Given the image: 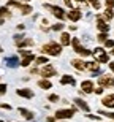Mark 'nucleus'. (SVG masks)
<instances>
[{"instance_id":"26","label":"nucleus","mask_w":114,"mask_h":122,"mask_svg":"<svg viewBox=\"0 0 114 122\" xmlns=\"http://www.w3.org/2000/svg\"><path fill=\"white\" fill-rule=\"evenodd\" d=\"M16 45H18L19 48H24V46H32L33 45V40H30V38H29V40H21V41H18Z\"/></svg>"},{"instance_id":"15","label":"nucleus","mask_w":114,"mask_h":122,"mask_svg":"<svg viewBox=\"0 0 114 122\" xmlns=\"http://www.w3.org/2000/svg\"><path fill=\"white\" fill-rule=\"evenodd\" d=\"M97 29H98L100 32H108V30H109V25L103 21V18H101V16H98V21H97Z\"/></svg>"},{"instance_id":"3","label":"nucleus","mask_w":114,"mask_h":122,"mask_svg":"<svg viewBox=\"0 0 114 122\" xmlns=\"http://www.w3.org/2000/svg\"><path fill=\"white\" fill-rule=\"evenodd\" d=\"M71 45H73L74 51H76L79 56H90L92 54V51H89L87 48H84V46H81V41L78 40V38H73V40H71Z\"/></svg>"},{"instance_id":"23","label":"nucleus","mask_w":114,"mask_h":122,"mask_svg":"<svg viewBox=\"0 0 114 122\" xmlns=\"http://www.w3.org/2000/svg\"><path fill=\"white\" fill-rule=\"evenodd\" d=\"M101 18H105L106 21H111V19L114 18V11H113V8H106L105 10V13H103V16Z\"/></svg>"},{"instance_id":"21","label":"nucleus","mask_w":114,"mask_h":122,"mask_svg":"<svg viewBox=\"0 0 114 122\" xmlns=\"http://www.w3.org/2000/svg\"><path fill=\"white\" fill-rule=\"evenodd\" d=\"M87 70H90V71H94V73L98 71V70H100V63L97 62V60L95 62H87Z\"/></svg>"},{"instance_id":"35","label":"nucleus","mask_w":114,"mask_h":122,"mask_svg":"<svg viewBox=\"0 0 114 122\" xmlns=\"http://www.w3.org/2000/svg\"><path fill=\"white\" fill-rule=\"evenodd\" d=\"M6 92V84H0V95H3Z\"/></svg>"},{"instance_id":"17","label":"nucleus","mask_w":114,"mask_h":122,"mask_svg":"<svg viewBox=\"0 0 114 122\" xmlns=\"http://www.w3.org/2000/svg\"><path fill=\"white\" fill-rule=\"evenodd\" d=\"M60 84H71V86H74L76 84V81H74V78L73 76H70V75H65V76L60 78Z\"/></svg>"},{"instance_id":"33","label":"nucleus","mask_w":114,"mask_h":122,"mask_svg":"<svg viewBox=\"0 0 114 122\" xmlns=\"http://www.w3.org/2000/svg\"><path fill=\"white\" fill-rule=\"evenodd\" d=\"M105 46H106V48H114V40H106Z\"/></svg>"},{"instance_id":"7","label":"nucleus","mask_w":114,"mask_h":122,"mask_svg":"<svg viewBox=\"0 0 114 122\" xmlns=\"http://www.w3.org/2000/svg\"><path fill=\"white\" fill-rule=\"evenodd\" d=\"M45 6L49 10V11L54 14L57 19H60V21H62V19H65V11L60 8V6H55V5H54V6H52V5H45Z\"/></svg>"},{"instance_id":"22","label":"nucleus","mask_w":114,"mask_h":122,"mask_svg":"<svg viewBox=\"0 0 114 122\" xmlns=\"http://www.w3.org/2000/svg\"><path fill=\"white\" fill-rule=\"evenodd\" d=\"M6 65H8V67H18V65H19L18 57H16V56H13V57H8V59H6Z\"/></svg>"},{"instance_id":"9","label":"nucleus","mask_w":114,"mask_h":122,"mask_svg":"<svg viewBox=\"0 0 114 122\" xmlns=\"http://www.w3.org/2000/svg\"><path fill=\"white\" fill-rule=\"evenodd\" d=\"M40 75L48 79V78H51V76H54V75H55V68L52 67V65H45V67L40 70Z\"/></svg>"},{"instance_id":"31","label":"nucleus","mask_w":114,"mask_h":122,"mask_svg":"<svg viewBox=\"0 0 114 122\" xmlns=\"http://www.w3.org/2000/svg\"><path fill=\"white\" fill-rule=\"evenodd\" d=\"M48 100H49V102H52V103H55V102L59 100V95H55V94H51L49 97H48Z\"/></svg>"},{"instance_id":"19","label":"nucleus","mask_w":114,"mask_h":122,"mask_svg":"<svg viewBox=\"0 0 114 122\" xmlns=\"http://www.w3.org/2000/svg\"><path fill=\"white\" fill-rule=\"evenodd\" d=\"M18 111L21 113V116H24L27 121H32L33 119V113L32 111H29V109H25V108H18Z\"/></svg>"},{"instance_id":"10","label":"nucleus","mask_w":114,"mask_h":122,"mask_svg":"<svg viewBox=\"0 0 114 122\" xmlns=\"http://www.w3.org/2000/svg\"><path fill=\"white\" fill-rule=\"evenodd\" d=\"M71 65H73L76 70H79V71H84V70H87V62H84V60L73 59V60H71Z\"/></svg>"},{"instance_id":"6","label":"nucleus","mask_w":114,"mask_h":122,"mask_svg":"<svg viewBox=\"0 0 114 122\" xmlns=\"http://www.w3.org/2000/svg\"><path fill=\"white\" fill-rule=\"evenodd\" d=\"M98 84H100V87H113L114 86V78L109 76V75H103V76L98 78Z\"/></svg>"},{"instance_id":"38","label":"nucleus","mask_w":114,"mask_h":122,"mask_svg":"<svg viewBox=\"0 0 114 122\" xmlns=\"http://www.w3.org/2000/svg\"><path fill=\"white\" fill-rule=\"evenodd\" d=\"M97 94H103V87H98V89H95Z\"/></svg>"},{"instance_id":"1","label":"nucleus","mask_w":114,"mask_h":122,"mask_svg":"<svg viewBox=\"0 0 114 122\" xmlns=\"http://www.w3.org/2000/svg\"><path fill=\"white\" fill-rule=\"evenodd\" d=\"M41 51L48 56H54L55 57V56H60V52H62V45L51 41V43H46V45L41 48Z\"/></svg>"},{"instance_id":"42","label":"nucleus","mask_w":114,"mask_h":122,"mask_svg":"<svg viewBox=\"0 0 114 122\" xmlns=\"http://www.w3.org/2000/svg\"><path fill=\"white\" fill-rule=\"evenodd\" d=\"M24 2H29V0H24Z\"/></svg>"},{"instance_id":"14","label":"nucleus","mask_w":114,"mask_h":122,"mask_svg":"<svg viewBox=\"0 0 114 122\" xmlns=\"http://www.w3.org/2000/svg\"><path fill=\"white\" fill-rule=\"evenodd\" d=\"M74 105H76L78 108H81L82 111H86V113H89V111H90V106H89V105H87L82 98H76V100H74Z\"/></svg>"},{"instance_id":"30","label":"nucleus","mask_w":114,"mask_h":122,"mask_svg":"<svg viewBox=\"0 0 114 122\" xmlns=\"http://www.w3.org/2000/svg\"><path fill=\"white\" fill-rule=\"evenodd\" d=\"M98 114H101V116H106V117H109V119H113V121H114V113H106V111H100Z\"/></svg>"},{"instance_id":"32","label":"nucleus","mask_w":114,"mask_h":122,"mask_svg":"<svg viewBox=\"0 0 114 122\" xmlns=\"http://www.w3.org/2000/svg\"><path fill=\"white\" fill-rule=\"evenodd\" d=\"M62 29H64V24H54V25H52V30H57V32H60L62 30Z\"/></svg>"},{"instance_id":"37","label":"nucleus","mask_w":114,"mask_h":122,"mask_svg":"<svg viewBox=\"0 0 114 122\" xmlns=\"http://www.w3.org/2000/svg\"><path fill=\"white\" fill-rule=\"evenodd\" d=\"M0 108H3V109H11V106H10V105H2V103H0Z\"/></svg>"},{"instance_id":"43","label":"nucleus","mask_w":114,"mask_h":122,"mask_svg":"<svg viewBox=\"0 0 114 122\" xmlns=\"http://www.w3.org/2000/svg\"><path fill=\"white\" fill-rule=\"evenodd\" d=\"M0 51H2V48H0Z\"/></svg>"},{"instance_id":"4","label":"nucleus","mask_w":114,"mask_h":122,"mask_svg":"<svg viewBox=\"0 0 114 122\" xmlns=\"http://www.w3.org/2000/svg\"><path fill=\"white\" fill-rule=\"evenodd\" d=\"M8 6L19 8L21 11H22V14H30V13H32V6H30V5H22V3H19V2H14V0H10Z\"/></svg>"},{"instance_id":"16","label":"nucleus","mask_w":114,"mask_h":122,"mask_svg":"<svg viewBox=\"0 0 114 122\" xmlns=\"http://www.w3.org/2000/svg\"><path fill=\"white\" fill-rule=\"evenodd\" d=\"M71 43V36L67 33V32H62V35H60V45L62 46H68Z\"/></svg>"},{"instance_id":"12","label":"nucleus","mask_w":114,"mask_h":122,"mask_svg":"<svg viewBox=\"0 0 114 122\" xmlns=\"http://www.w3.org/2000/svg\"><path fill=\"white\" fill-rule=\"evenodd\" d=\"M101 103L106 108H114V94H109V95H106V97H103Z\"/></svg>"},{"instance_id":"40","label":"nucleus","mask_w":114,"mask_h":122,"mask_svg":"<svg viewBox=\"0 0 114 122\" xmlns=\"http://www.w3.org/2000/svg\"><path fill=\"white\" fill-rule=\"evenodd\" d=\"M109 68H111V70L114 71V62H109Z\"/></svg>"},{"instance_id":"29","label":"nucleus","mask_w":114,"mask_h":122,"mask_svg":"<svg viewBox=\"0 0 114 122\" xmlns=\"http://www.w3.org/2000/svg\"><path fill=\"white\" fill-rule=\"evenodd\" d=\"M35 62H37L38 65H40V63H48V57H43V56H41V57H37Z\"/></svg>"},{"instance_id":"2","label":"nucleus","mask_w":114,"mask_h":122,"mask_svg":"<svg viewBox=\"0 0 114 122\" xmlns=\"http://www.w3.org/2000/svg\"><path fill=\"white\" fill-rule=\"evenodd\" d=\"M92 56H94V59H95L97 62H100V63L108 62V52H106L103 48H95V49L92 51Z\"/></svg>"},{"instance_id":"34","label":"nucleus","mask_w":114,"mask_h":122,"mask_svg":"<svg viewBox=\"0 0 114 122\" xmlns=\"http://www.w3.org/2000/svg\"><path fill=\"white\" fill-rule=\"evenodd\" d=\"M106 8H114V0H105Z\"/></svg>"},{"instance_id":"36","label":"nucleus","mask_w":114,"mask_h":122,"mask_svg":"<svg viewBox=\"0 0 114 122\" xmlns=\"http://www.w3.org/2000/svg\"><path fill=\"white\" fill-rule=\"evenodd\" d=\"M21 54L24 56V57H27L29 54H32V52H30V51H21Z\"/></svg>"},{"instance_id":"5","label":"nucleus","mask_w":114,"mask_h":122,"mask_svg":"<svg viewBox=\"0 0 114 122\" xmlns=\"http://www.w3.org/2000/svg\"><path fill=\"white\" fill-rule=\"evenodd\" d=\"M76 113V109H59V111H55V117L57 119H71Z\"/></svg>"},{"instance_id":"41","label":"nucleus","mask_w":114,"mask_h":122,"mask_svg":"<svg viewBox=\"0 0 114 122\" xmlns=\"http://www.w3.org/2000/svg\"><path fill=\"white\" fill-rule=\"evenodd\" d=\"M111 54H114V48H113V51H111Z\"/></svg>"},{"instance_id":"18","label":"nucleus","mask_w":114,"mask_h":122,"mask_svg":"<svg viewBox=\"0 0 114 122\" xmlns=\"http://www.w3.org/2000/svg\"><path fill=\"white\" fill-rule=\"evenodd\" d=\"M16 94L21 95V97H25V98H32L33 97V92L30 91V89H18Z\"/></svg>"},{"instance_id":"20","label":"nucleus","mask_w":114,"mask_h":122,"mask_svg":"<svg viewBox=\"0 0 114 122\" xmlns=\"http://www.w3.org/2000/svg\"><path fill=\"white\" fill-rule=\"evenodd\" d=\"M38 86L46 91V89H51V87H52V82H51L49 79H40V81H38Z\"/></svg>"},{"instance_id":"11","label":"nucleus","mask_w":114,"mask_h":122,"mask_svg":"<svg viewBox=\"0 0 114 122\" xmlns=\"http://www.w3.org/2000/svg\"><path fill=\"white\" fill-rule=\"evenodd\" d=\"M82 16V13L79 11V10H71L70 13H67V18L70 19V21H73V22H76V21H79Z\"/></svg>"},{"instance_id":"24","label":"nucleus","mask_w":114,"mask_h":122,"mask_svg":"<svg viewBox=\"0 0 114 122\" xmlns=\"http://www.w3.org/2000/svg\"><path fill=\"white\" fill-rule=\"evenodd\" d=\"M32 60H35V56H33V54H29L27 57H24V60L21 62V65H22V67H29Z\"/></svg>"},{"instance_id":"27","label":"nucleus","mask_w":114,"mask_h":122,"mask_svg":"<svg viewBox=\"0 0 114 122\" xmlns=\"http://www.w3.org/2000/svg\"><path fill=\"white\" fill-rule=\"evenodd\" d=\"M87 3H90L92 6L95 10H100V6H101V3H100V0H87Z\"/></svg>"},{"instance_id":"25","label":"nucleus","mask_w":114,"mask_h":122,"mask_svg":"<svg viewBox=\"0 0 114 122\" xmlns=\"http://www.w3.org/2000/svg\"><path fill=\"white\" fill-rule=\"evenodd\" d=\"M10 16H11L10 10L6 8V6H2V8H0V19H3V18H10Z\"/></svg>"},{"instance_id":"13","label":"nucleus","mask_w":114,"mask_h":122,"mask_svg":"<svg viewBox=\"0 0 114 122\" xmlns=\"http://www.w3.org/2000/svg\"><path fill=\"white\" fill-rule=\"evenodd\" d=\"M81 89H82V92H86V94H92L94 92V82L92 81H82L81 82Z\"/></svg>"},{"instance_id":"28","label":"nucleus","mask_w":114,"mask_h":122,"mask_svg":"<svg viewBox=\"0 0 114 122\" xmlns=\"http://www.w3.org/2000/svg\"><path fill=\"white\" fill-rule=\"evenodd\" d=\"M97 38H98V41H101V43H105L106 40H108V35H106V32H101L100 35L97 36Z\"/></svg>"},{"instance_id":"39","label":"nucleus","mask_w":114,"mask_h":122,"mask_svg":"<svg viewBox=\"0 0 114 122\" xmlns=\"http://www.w3.org/2000/svg\"><path fill=\"white\" fill-rule=\"evenodd\" d=\"M18 30H24V24H19V25H18Z\"/></svg>"},{"instance_id":"8","label":"nucleus","mask_w":114,"mask_h":122,"mask_svg":"<svg viewBox=\"0 0 114 122\" xmlns=\"http://www.w3.org/2000/svg\"><path fill=\"white\" fill-rule=\"evenodd\" d=\"M64 2L67 6H70V8H73V10H79V8L87 5L86 0H64Z\"/></svg>"}]
</instances>
